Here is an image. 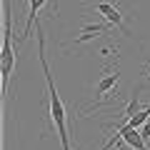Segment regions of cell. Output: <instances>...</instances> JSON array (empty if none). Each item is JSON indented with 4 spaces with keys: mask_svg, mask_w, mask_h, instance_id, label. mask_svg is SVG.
I'll return each mask as SVG.
<instances>
[{
    "mask_svg": "<svg viewBox=\"0 0 150 150\" xmlns=\"http://www.w3.org/2000/svg\"><path fill=\"white\" fill-rule=\"evenodd\" d=\"M135 112H140V100H138V93H135L133 98H130V103H128V108H125L123 110V115H120V118L123 120H130L135 115Z\"/></svg>",
    "mask_w": 150,
    "mask_h": 150,
    "instance_id": "8",
    "label": "cell"
},
{
    "mask_svg": "<svg viewBox=\"0 0 150 150\" xmlns=\"http://www.w3.org/2000/svg\"><path fill=\"white\" fill-rule=\"evenodd\" d=\"M148 108H150V105H148Z\"/></svg>",
    "mask_w": 150,
    "mask_h": 150,
    "instance_id": "10",
    "label": "cell"
},
{
    "mask_svg": "<svg viewBox=\"0 0 150 150\" xmlns=\"http://www.w3.org/2000/svg\"><path fill=\"white\" fill-rule=\"evenodd\" d=\"M108 30H110L108 25H83L80 35L75 38V43H85V40H93V38L103 35V33H108Z\"/></svg>",
    "mask_w": 150,
    "mask_h": 150,
    "instance_id": "6",
    "label": "cell"
},
{
    "mask_svg": "<svg viewBox=\"0 0 150 150\" xmlns=\"http://www.w3.org/2000/svg\"><path fill=\"white\" fill-rule=\"evenodd\" d=\"M35 30H38V55H40V65H43V73H45V83H48V95H50V118L55 123V130H58V138L63 150H70V133H68V115H65V105L58 95V88H55V80L50 75L48 68V58H45V38H43V28L40 23H35Z\"/></svg>",
    "mask_w": 150,
    "mask_h": 150,
    "instance_id": "1",
    "label": "cell"
},
{
    "mask_svg": "<svg viewBox=\"0 0 150 150\" xmlns=\"http://www.w3.org/2000/svg\"><path fill=\"white\" fill-rule=\"evenodd\" d=\"M45 3H48V0H30V8H28V18H25V30H23L20 40H28V38H30L33 25L38 23V13H40V8H43Z\"/></svg>",
    "mask_w": 150,
    "mask_h": 150,
    "instance_id": "5",
    "label": "cell"
},
{
    "mask_svg": "<svg viewBox=\"0 0 150 150\" xmlns=\"http://www.w3.org/2000/svg\"><path fill=\"white\" fill-rule=\"evenodd\" d=\"M115 88H118V73L105 70V73H103V78L95 83V98H105L108 93H112Z\"/></svg>",
    "mask_w": 150,
    "mask_h": 150,
    "instance_id": "4",
    "label": "cell"
},
{
    "mask_svg": "<svg viewBox=\"0 0 150 150\" xmlns=\"http://www.w3.org/2000/svg\"><path fill=\"white\" fill-rule=\"evenodd\" d=\"M15 65V53H13V5L5 0L3 5V53H0V73H3V95H8V83Z\"/></svg>",
    "mask_w": 150,
    "mask_h": 150,
    "instance_id": "2",
    "label": "cell"
},
{
    "mask_svg": "<svg viewBox=\"0 0 150 150\" xmlns=\"http://www.w3.org/2000/svg\"><path fill=\"white\" fill-rule=\"evenodd\" d=\"M148 120H150V108L145 105V108H143V110H140V112H135L133 118H130V120H125V123H128V128L138 130L140 125H145V123H148Z\"/></svg>",
    "mask_w": 150,
    "mask_h": 150,
    "instance_id": "7",
    "label": "cell"
},
{
    "mask_svg": "<svg viewBox=\"0 0 150 150\" xmlns=\"http://www.w3.org/2000/svg\"><path fill=\"white\" fill-rule=\"evenodd\" d=\"M93 8L105 18L108 25L118 28L123 35H128V28H125V23H123V15H120V8H118V5H112V3H98V5H93Z\"/></svg>",
    "mask_w": 150,
    "mask_h": 150,
    "instance_id": "3",
    "label": "cell"
},
{
    "mask_svg": "<svg viewBox=\"0 0 150 150\" xmlns=\"http://www.w3.org/2000/svg\"><path fill=\"white\" fill-rule=\"evenodd\" d=\"M140 135H143V140H148V138H150V120H148V123L143 125V130H140Z\"/></svg>",
    "mask_w": 150,
    "mask_h": 150,
    "instance_id": "9",
    "label": "cell"
}]
</instances>
